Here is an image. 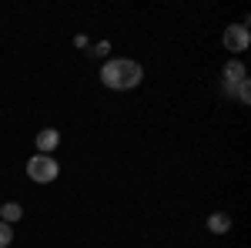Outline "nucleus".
<instances>
[{"label": "nucleus", "mask_w": 251, "mask_h": 248, "mask_svg": "<svg viewBox=\"0 0 251 248\" xmlns=\"http://www.w3.org/2000/svg\"><path fill=\"white\" fill-rule=\"evenodd\" d=\"M20 215H24V208H20L17 201H14V205H3V208H0V221L14 225V221H20Z\"/></svg>", "instance_id": "obj_7"}, {"label": "nucleus", "mask_w": 251, "mask_h": 248, "mask_svg": "<svg viewBox=\"0 0 251 248\" xmlns=\"http://www.w3.org/2000/svg\"><path fill=\"white\" fill-rule=\"evenodd\" d=\"M234 94H238V101H241V104H248V101H251V81H248V77L234 87Z\"/></svg>", "instance_id": "obj_8"}, {"label": "nucleus", "mask_w": 251, "mask_h": 248, "mask_svg": "<svg viewBox=\"0 0 251 248\" xmlns=\"http://www.w3.org/2000/svg\"><path fill=\"white\" fill-rule=\"evenodd\" d=\"M57 144H60V134L54 131V128H44V131L37 134V154H50Z\"/></svg>", "instance_id": "obj_5"}, {"label": "nucleus", "mask_w": 251, "mask_h": 248, "mask_svg": "<svg viewBox=\"0 0 251 248\" xmlns=\"http://www.w3.org/2000/svg\"><path fill=\"white\" fill-rule=\"evenodd\" d=\"M248 44H251L248 24H231V27L225 30V47H228L231 54H241V51H248Z\"/></svg>", "instance_id": "obj_3"}, {"label": "nucleus", "mask_w": 251, "mask_h": 248, "mask_svg": "<svg viewBox=\"0 0 251 248\" xmlns=\"http://www.w3.org/2000/svg\"><path fill=\"white\" fill-rule=\"evenodd\" d=\"M208 228L214 235H225V231H231V215H225V211H214L211 218H208Z\"/></svg>", "instance_id": "obj_6"}, {"label": "nucleus", "mask_w": 251, "mask_h": 248, "mask_svg": "<svg viewBox=\"0 0 251 248\" xmlns=\"http://www.w3.org/2000/svg\"><path fill=\"white\" fill-rule=\"evenodd\" d=\"M141 77H144L141 64H137V60H127V57H114V60H107V64L100 67V81H104L111 91H131V87L141 84Z\"/></svg>", "instance_id": "obj_1"}, {"label": "nucleus", "mask_w": 251, "mask_h": 248, "mask_svg": "<svg viewBox=\"0 0 251 248\" xmlns=\"http://www.w3.org/2000/svg\"><path fill=\"white\" fill-rule=\"evenodd\" d=\"M14 242V225H7V221H0V248H7Z\"/></svg>", "instance_id": "obj_9"}, {"label": "nucleus", "mask_w": 251, "mask_h": 248, "mask_svg": "<svg viewBox=\"0 0 251 248\" xmlns=\"http://www.w3.org/2000/svg\"><path fill=\"white\" fill-rule=\"evenodd\" d=\"M27 174H30V181H37V185H50L60 174V165L50 154H34V158L27 161Z\"/></svg>", "instance_id": "obj_2"}, {"label": "nucleus", "mask_w": 251, "mask_h": 248, "mask_svg": "<svg viewBox=\"0 0 251 248\" xmlns=\"http://www.w3.org/2000/svg\"><path fill=\"white\" fill-rule=\"evenodd\" d=\"M245 77H248L245 74V64H241V60H228V64H225V91L234 94V87H238Z\"/></svg>", "instance_id": "obj_4"}]
</instances>
